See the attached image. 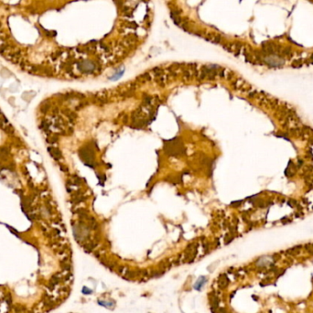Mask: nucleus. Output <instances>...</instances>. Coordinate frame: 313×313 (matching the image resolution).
I'll list each match as a JSON object with an SVG mask.
<instances>
[{
  "label": "nucleus",
  "mask_w": 313,
  "mask_h": 313,
  "mask_svg": "<svg viewBox=\"0 0 313 313\" xmlns=\"http://www.w3.org/2000/svg\"><path fill=\"white\" fill-rule=\"evenodd\" d=\"M206 282H207V278L204 277V276L200 277L199 279L196 281L195 285H194V289H196V290H198V291L202 290V289L203 287V286H204V284H205Z\"/></svg>",
  "instance_id": "f257e3e1"
},
{
  "label": "nucleus",
  "mask_w": 313,
  "mask_h": 313,
  "mask_svg": "<svg viewBox=\"0 0 313 313\" xmlns=\"http://www.w3.org/2000/svg\"><path fill=\"white\" fill-rule=\"evenodd\" d=\"M98 304L104 307V308H108V309H110V308L112 309V307L114 308V305H115V303H113L112 301L108 302V301H102V300H99Z\"/></svg>",
  "instance_id": "f03ea898"
},
{
  "label": "nucleus",
  "mask_w": 313,
  "mask_h": 313,
  "mask_svg": "<svg viewBox=\"0 0 313 313\" xmlns=\"http://www.w3.org/2000/svg\"><path fill=\"white\" fill-rule=\"evenodd\" d=\"M227 284H228V279L226 277L223 276V277L220 278V279H219V285H220V287H226Z\"/></svg>",
  "instance_id": "7ed1b4c3"
},
{
  "label": "nucleus",
  "mask_w": 313,
  "mask_h": 313,
  "mask_svg": "<svg viewBox=\"0 0 313 313\" xmlns=\"http://www.w3.org/2000/svg\"><path fill=\"white\" fill-rule=\"evenodd\" d=\"M302 131H303V132H304V134L306 135H310V134H313V129L310 127H306V126H304L302 128Z\"/></svg>",
  "instance_id": "20e7f679"
},
{
  "label": "nucleus",
  "mask_w": 313,
  "mask_h": 313,
  "mask_svg": "<svg viewBox=\"0 0 313 313\" xmlns=\"http://www.w3.org/2000/svg\"><path fill=\"white\" fill-rule=\"evenodd\" d=\"M291 66H292V67H294V68H299V67H301V66H302V61H299V60L294 61L292 62Z\"/></svg>",
  "instance_id": "39448f33"
},
{
  "label": "nucleus",
  "mask_w": 313,
  "mask_h": 313,
  "mask_svg": "<svg viewBox=\"0 0 313 313\" xmlns=\"http://www.w3.org/2000/svg\"><path fill=\"white\" fill-rule=\"evenodd\" d=\"M82 291H83V294H85V295H90V294H92V293H93V290L89 289L87 287H83Z\"/></svg>",
  "instance_id": "423d86ee"
},
{
  "label": "nucleus",
  "mask_w": 313,
  "mask_h": 313,
  "mask_svg": "<svg viewBox=\"0 0 313 313\" xmlns=\"http://www.w3.org/2000/svg\"><path fill=\"white\" fill-rule=\"evenodd\" d=\"M287 203H289V205H290V206H295V205H297V202L295 201V200H290V201L287 202Z\"/></svg>",
  "instance_id": "0eeeda50"
},
{
  "label": "nucleus",
  "mask_w": 313,
  "mask_h": 313,
  "mask_svg": "<svg viewBox=\"0 0 313 313\" xmlns=\"http://www.w3.org/2000/svg\"><path fill=\"white\" fill-rule=\"evenodd\" d=\"M302 165H303V160L298 159V165H297V166H298V167H301Z\"/></svg>",
  "instance_id": "6e6552de"
}]
</instances>
